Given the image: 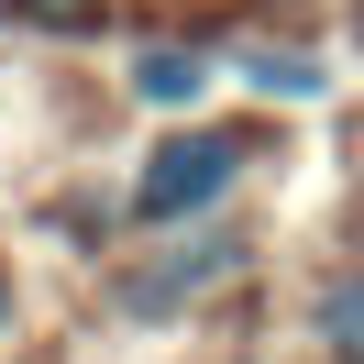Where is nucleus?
Here are the masks:
<instances>
[{
	"label": "nucleus",
	"instance_id": "f257e3e1",
	"mask_svg": "<svg viewBox=\"0 0 364 364\" xmlns=\"http://www.w3.org/2000/svg\"><path fill=\"white\" fill-rule=\"evenodd\" d=\"M232 177H243V144H232V133H177V144H155V155H144L133 210H144V221H188V210L232 199Z\"/></svg>",
	"mask_w": 364,
	"mask_h": 364
},
{
	"label": "nucleus",
	"instance_id": "f03ea898",
	"mask_svg": "<svg viewBox=\"0 0 364 364\" xmlns=\"http://www.w3.org/2000/svg\"><path fill=\"white\" fill-rule=\"evenodd\" d=\"M221 276H232V243H188L177 265H155V276H133V287H122V298H133V309H188V298H199V287H221Z\"/></svg>",
	"mask_w": 364,
	"mask_h": 364
},
{
	"label": "nucleus",
	"instance_id": "39448f33",
	"mask_svg": "<svg viewBox=\"0 0 364 364\" xmlns=\"http://www.w3.org/2000/svg\"><path fill=\"white\" fill-rule=\"evenodd\" d=\"M232 77H254V89H276V100H309V89H320L309 55H232Z\"/></svg>",
	"mask_w": 364,
	"mask_h": 364
},
{
	"label": "nucleus",
	"instance_id": "7ed1b4c3",
	"mask_svg": "<svg viewBox=\"0 0 364 364\" xmlns=\"http://www.w3.org/2000/svg\"><path fill=\"white\" fill-rule=\"evenodd\" d=\"M133 89L177 111V100H199V89H210V55H199V45H144V55H133Z\"/></svg>",
	"mask_w": 364,
	"mask_h": 364
},
{
	"label": "nucleus",
	"instance_id": "20e7f679",
	"mask_svg": "<svg viewBox=\"0 0 364 364\" xmlns=\"http://www.w3.org/2000/svg\"><path fill=\"white\" fill-rule=\"evenodd\" d=\"M320 342H331L342 364H364V276H342V287L320 298Z\"/></svg>",
	"mask_w": 364,
	"mask_h": 364
},
{
	"label": "nucleus",
	"instance_id": "423d86ee",
	"mask_svg": "<svg viewBox=\"0 0 364 364\" xmlns=\"http://www.w3.org/2000/svg\"><path fill=\"white\" fill-rule=\"evenodd\" d=\"M23 11H45V23H89V0H23Z\"/></svg>",
	"mask_w": 364,
	"mask_h": 364
}]
</instances>
